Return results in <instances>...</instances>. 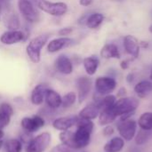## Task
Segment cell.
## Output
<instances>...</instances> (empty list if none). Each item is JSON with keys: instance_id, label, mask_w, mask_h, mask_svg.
I'll use <instances>...</instances> for the list:
<instances>
[{"instance_id": "cell-11", "label": "cell", "mask_w": 152, "mask_h": 152, "mask_svg": "<svg viewBox=\"0 0 152 152\" xmlns=\"http://www.w3.org/2000/svg\"><path fill=\"white\" fill-rule=\"evenodd\" d=\"M92 79L88 77H80L77 79V101L78 103H82L88 97L92 90Z\"/></svg>"}, {"instance_id": "cell-42", "label": "cell", "mask_w": 152, "mask_h": 152, "mask_svg": "<svg viewBox=\"0 0 152 152\" xmlns=\"http://www.w3.org/2000/svg\"><path fill=\"white\" fill-rule=\"evenodd\" d=\"M3 147H4V141L1 140V141H0V150H1Z\"/></svg>"}, {"instance_id": "cell-3", "label": "cell", "mask_w": 152, "mask_h": 152, "mask_svg": "<svg viewBox=\"0 0 152 152\" xmlns=\"http://www.w3.org/2000/svg\"><path fill=\"white\" fill-rule=\"evenodd\" d=\"M41 11L54 17H61L68 12V5L63 2H51L48 0H31Z\"/></svg>"}, {"instance_id": "cell-6", "label": "cell", "mask_w": 152, "mask_h": 152, "mask_svg": "<svg viewBox=\"0 0 152 152\" xmlns=\"http://www.w3.org/2000/svg\"><path fill=\"white\" fill-rule=\"evenodd\" d=\"M18 9L24 20L29 23H35L39 20V12L31 0H18Z\"/></svg>"}, {"instance_id": "cell-9", "label": "cell", "mask_w": 152, "mask_h": 152, "mask_svg": "<svg viewBox=\"0 0 152 152\" xmlns=\"http://www.w3.org/2000/svg\"><path fill=\"white\" fill-rule=\"evenodd\" d=\"M94 86L95 93L105 96L110 94V93L115 90L117 86V82L113 77H100L96 78Z\"/></svg>"}, {"instance_id": "cell-25", "label": "cell", "mask_w": 152, "mask_h": 152, "mask_svg": "<svg viewBox=\"0 0 152 152\" xmlns=\"http://www.w3.org/2000/svg\"><path fill=\"white\" fill-rule=\"evenodd\" d=\"M104 16L103 14L100 12H94L88 16H86V20L85 24L89 28H97L103 21Z\"/></svg>"}, {"instance_id": "cell-36", "label": "cell", "mask_w": 152, "mask_h": 152, "mask_svg": "<svg viewBox=\"0 0 152 152\" xmlns=\"http://www.w3.org/2000/svg\"><path fill=\"white\" fill-rule=\"evenodd\" d=\"M126 88H124V87L120 88V89L118 90V97H119V98L126 97Z\"/></svg>"}, {"instance_id": "cell-32", "label": "cell", "mask_w": 152, "mask_h": 152, "mask_svg": "<svg viewBox=\"0 0 152 152\" xmlns=\"http://www.w3.org/2000/svg\"><path fill=\"white\" fill-rule=\"evenodd\" d=\"M75 151L69 148L68 146L62 144V143H60L58 145H55L54 147H53L50 151L49 152H74Z\"/></svg>"}, {"instance_id": "cell-47", "label": "cell", "mask_w": 152, "mask_h": 152, "mask_svg": "<svg viewBox=\"0 0 152 152\" xmlns=\"http://www.w3.org/2000/svg\"><path fill=\"white\" fill-rule=\"evenodd\" d=\"M119 1H121V0H119Z\"/></svg>"}, {"instance_id": "cell-19", "label": "cell", "mask_w": 152, "mask_h": 152, "mask_svg": "<svg viewBox=\"0 0 152 152\" xmlns=\"http://www.w3.org/2000/svg\"><path fill=\"white\" fill-rule=\"evenodd\" d=\"M117 117L118 116L113 110V106L110 108H103L100 111V114L98 116V121L101 126H108L113 123L116 120Z\"/></svg>"}, {"instance_id": "cell-29", "label": "cell", "mask_w": 152, "mask_h": 152, "mask_svg": "<svg viewBox=\"0 0 152 152\" xmlns=\"http://www.w3.org/2000/svg\"><path fill=\"white\" fill-rule=\"evenodd\" d=\"M134 137H135L134 140H135V144L136 145H138V146L144 145L148 142V140L150 139V132L147 131V130L141 129L135 134Z\"/></svg>"}, {"instance_id": "cell-43", "label": "cell", "mask_w": 152, "mask_h": 152, "mask_svg": "<svg viewBox=\"0 0 152 152\" xmlns=\"http://www.w3.org/2000/svg\"><path fill=\"white\" fill-rule=\"evenodd\" d=\"M1 12H2V4L0 3V18H1Z\"/></svg>"}, {"instance_id": "cell-40", "label": "cell", "mask_w": 152, "mask_h": 152, "mask_svg": "<svg viewBox=\"0 0 152 152\" xmlns=\"http://www.w3.org/2000/svg\"><path fill=\"white\" fill-rule=\"evenodd\" d=\"M4 137V132L3 129H0V141L3 140Z\"/></svg>"}, {"instance_id": "cell-14", "label": "cell", "mask_w": 152, "mask_h": 152, "mask_svg": "<svg viewBox=\"0 0 152 152\" xmlns=\"http://www.w3.org/2000/svg\"><path fill=\"white\" fill-rule=\"evenodd\" d=\"M74 44V40L68 37H61L54 38L48 42L47 44V51L49 53H57L64 48H67Z\"/></svg>"}, {"instance_id": "cell-33", "label": "cell", "mask_w": 152, "mask_h": 152, "mask_svg": "<svg viewBox=\"0 0 152 152\" xmlns=\"http://www.w3.org/2000/svg\"><path fill=\"white\" fill-rule=\"evenodd\" d=\"M32 134H30V133H28V132H25V131H23L22 133H21V134L20 135V142L23 143V144H28V142H29V141L32 139Z\"/></svg>"}, {"instance_id": "cell-45", "label": "cell", "mask_w": 152, "mask_h": 152, "mask_svg": "<svg viewBox=\"0 0 152 152\" xmlns=\"http://www.w3.org/2000/svg\"><path fill=\"white\" fill-rule=\"evenodd\" d=\"M150 77H151V79L152 80V70H151V76H150Z\"/></svg>"}, {"instance_id": "cell-24", "label": "cell", "mask_w": 152, "mask_h": 152, "mask_svg": "<svg viewBox=\"0 0 152 152\" xmlns=\"http://www.w3.org/2000/svg\"><path fill=\"white\" fill-rule=\"evenodd\" d=\"M152 91V83L148 80H142L136 84L134 86V92L140 98L146 97Z\"/></svg>"}, {"instance_id": "cell-12", "label": "cell", "mask_w": 152, "mask_h": 152, "mask_svg": "<svg viewBox=\"0 0 152 152\" xmlns=\"http://www.w3.org/2000/svg\"><path fill=\"white\" fill-rule=\"evenodd\" d=\"M27 37L23 31L16 29V30H7L4 32L0 37V42L5 45H12L17 44L20 41L25 40Z\"/></svg>"}, {"instance_id": "cell-2", "label": "cell", "mask_w": 152, "mask_h": 152, "mask_svg": "<svg viewBox=\"0 0 152 152\" xmlns=\"http://www.w3.org/2000/svg\"><path fill=\"white\" fill-rule=\"evenodd\" d=\"M49 36L47 34L39 35L29 41L26 47V53L29 60L37 64L40 62L41 60V50L48 42Z\"/></svg>"}, {"instance_id": "cell-4", "label": "cell", "mask_w": 152, "mask_h": 152, "mask_svg": "<svg viewBox=\"0 0 152 152\" xmlns=\"http://www.w3.org/2000/svg\"><path fill=\"white\" fill-rule=\"evenodd\" d=\"M52 143V134L49 132H42L33 136L26 145V152H45Z\"/></svg>"}, {"instance_id": "cell-27", "label": "cell", "mask_w": 152, "mask_h": 152, "mask_svg": "<svg viewBox=\"0 0 152 152\" xmlns=\"http://www.w3.org/2000/svg\"><path fill=\"white\" fill-rule=\"evenodd\" d=\"M138 125L141 129L147 131L152 130V112H145L142 114L138 119Z\"/></svg>"}, {"instance_id": "cell-37", "label": "cell", "mask_w": 152, "mask_h": 152, "mask_svg": "<svg viewBox=\"0 0 152 152\" xmlns=\"http://www.w3.org/2000/svg\"><path fill=\"white\" fill-rule=\"evenodd\" d=\"M93 3V0H79V4L83 6H89Z\"/></svg>"}, {"instance_id": "cell-34", "label": "cell", "mask_w": 152, "mask_h": 152, "mask_svg": "<svg viewBox=\"0 0 152 152\" xmlns=\"http://www.w3.org/2000/svg\"><path fill=\"white\" fill-rule=\"evenodd\" d=\"M74 28L72 27H66V28H62L58 31V34L61 37H67L69 35H70L73 32Z\"/></svg>"}, {"instance_id": "cell-28", "label": "cell", "mask_w": 152, "mask_h": 152, "mask_svg": "<svg viewBox=\"0 0 152 152\" xmlns=\"http://www.w3.org/2000/svg\"><path fill=\"white\" fill-rule=\"evenodd\" d=\"M77 100V94L74 92H69L62 96V103L61 107L64 110L71 108Z\"/></svg>"}, {"instance_id": "cell-18", "label": "cell", "mask_w": 152, "mask_h": 152, "mask_svg": "<svg viewBox=\"0 0 152 152\" xmlns=\"http://www.w3.org/2000/svg\"><path fill=\"white\" fill-rule=\"evenodd\" d=\"M124 47L126 52L130 54L131 56H134V58H137L140 53V43L138 40L133 37V36H126L124 38Z\"/></svg>"}, {"instance_id": "cell-30", "label": "cell", "mask_w": 152, "mask_h": 152, "mask_svg": "<svg viewBox=\"0 0 152 152\" xmlns=\"http://www.w3.org/2000/svg\"><path fill=\"white\" fill-rule=\"evenodd\" d=\"M0 112L12 117L14 114V110H13V107L9 102H3L0 103Z\"/></svg>"}, {"instance_id": "cell-20", "label": "cell", "mask_w": 152, "mask_h": 152, "mask_svg": "<svg viewBox=\"0 0 152 152\" xmlns=\"http://www.w3.org/2000/svg\"><path fill=\"white\" fill-rule=\"evenodd\" d=\"M83 64H84V68L86 73L89 76H93L96 73L98 69L100 61L96 56H90V57H86L84 59Z\"/></svg>"}, {"instance_id": "cell-10", "label": "cell", "mask_w": 152, "mask_h": 152, "mask_svg": "<svg viewBox=\"0 0 152 152\" xmlns=\"http://www.w3.org/2000/svg\"><path fill=\"white\" fill-rule=\"evenodd\" d=\"M79 120V117L77 115H69L54 118L52 121V126L57 131H67L76 126Z\"/></svg>"}, {"instance_id": "cell-16", "label": "cell", "mask_w": 152, "mask_h": 152, "mask_svg": "<svg viewBox=\"0 0 152 152\" xmlns=\"http://www.w3.org/2000/svg\"><path fill=\"white\" fill-rule=\"evenodd\" d=\"M45 102L47 107L52 110H58L61 107L62 103V96L53 89L49 88L45 93Z\"/></svg>"}, {"instance_id": "cell-1", "label": "cell", "mask_w": 152, "mask_h": 152, "mask_svg": "<svg viewBox=\"0 0 152 152\" xmlns=\"http://www.w3.org/2000/svg\"><path fill=\"white\" fill-rule=\"evenodd\" d=\"M76 126L77 128L74 132L70 130L60 132L59 139L61 143L74 151H78L85 149L90 144L94 124L92 120L79 118Z\"/></svg>"}, {"instance_id": "cell-5", "label": "cell", "mask_w": 152, "mask_h": 152, "mask_svg": "<svg viewBox=\"0 0 152 152\" xmlns=\"http://www.w3.org/2000/svg\"><path fill=\"white\" fill-rule=\"evenodd\" d=\"M139 107V101L134 97H122L119 98L113 105V110L118 117L126 113L135 112Z\"/></svg>"}, {"instance_id": "cell-41", "label": "cell", "mask_w": 152, "mask_h": 152, "mask_svg": "<svg viewBox=\"0 0 152 152\" xmlns=\"http://www.w3.org/2000/svg\"><path fill=\"white\" fill-rule=\"evenodd\" d=\"M10 1H12V0H0V3H1V4H7V3H9Z\"/></svg>"}, {"instance_id": "cell-15", "label": "cell", "mask_w": 152, "mask_h": 152, "mask_svg": "<svg viewBox=\"0 0 152 152\" xmlns=\"http://www.w3.org/2000/svg\"><path fill=\"white\" fill-rule=\"evenodd\" d=\"M54 68L62 75H70L73 72V63L66 55H60L55 60Z\"/></svg>"}, {"instance_id": "cell-44", "label": "cell", "mask_w": 152, "mask_h": 152, "mask_svg": "<svg viewBox=\"0 0 152 152\" xmlns=\"http://www.w3.org/2000/svg\"><path fill=\"white\" fill-rule=\"evenodd\" d=\"M150 31H151V32L152 33V25L151 26V27H150Z\"/></svg>"}, {"instance_id": "cell-17", "label": "cell", "mask_w": 152, "mask_h": 152, "mask_svg": "<svg viewBox=\"0 0 152 152\" xmlns=\"http://www.w3.org/2000/svg\"><path fill=\"white\" fill-rule=\"evenodd\" d=\"M100 111H101V110H100L99 105L94 102L89 103L86 106H85L78 113V117H79V118L88 119V120L93 121L94 119L98 118Z\"/></svg>"}, {"instance_id": "cell-8", "label": "cell", "mask_w": 152, "mask_h": 152, "mask_svg": "<svg viewBox=\"0 0 152 152\" xmlns=\"http://www.w3.org/2000/svg\"><path fill=\"white\" fill-rule=\"evenodd\" d=\"M117 128L119 132L120 136L125 141H132V139L134 138L136 134V129H137V123L134 119H126L123 121H119L117 125Z\"/></svg>"}, {"instance_id": "cell-13", "label": "cell", "mask_w": 152, "mask_h": 152, "mask_svg": "<svg viewBox=\"0 0 152 152\" xmlns=\"http://www.w3.org/2000/svg\"><path fill=\"white\" fill-rule=\"evenodd\" d=\"M49 89V86L45 83H40L37 85L30 94V102L34 106H41L45 102V93Z\"/></svg>"}, {"instance_id": "cell-21", "label": "cell", "mask_w": 152, "mask_h": 152, "mask_svg": "<svg viewBox=\"0 0 152 152\" xmlns=\"http://www.w3.org/2000/svg\"><path fill=\"white\" fill-rule=\"evenodd\" d=\"M125 142L122 137H114L104 145L105 152H119L124 148Z\"/></svg>"}, {"instance_id": "cell-31", "label": "cell", "mask_w": 152, "mask_h": 152, "mask_svg": "<svg viewBox=\"0 0 152 152\" xmlns=\"http://www.w3.org/2000/svg\"><path fill=\"white\" fill-rule=\"evenodd\" d=\"M11 116L0 112V129L4 130L6 126H8L11 122Z\"/></svg>"}, {"instance_id": "cell-46", "label": "cell", "mask_w": 152, "mask_h": 152, "mask_svg": "<svg viewBox=\"0 0 152 152\" xmlns=\"http://www.w3.org/2000/svg\"><path fill=\"white\" fill-rule=\"evenodd\" d=\"M1 98H2V95L0 94V100H1Z\"/></svg>"}, {"instance_id": "cell-26", "label": "cell", "mask_w": 152, "mask_h": 152, "mask_svg": "<svg viewBox=\"0 0 152 152\" xmlns=\"http://www.w3.org/2000/svg\"><path fill=\"white\" fill-rule=\"evenodd\" d=\"M5 152H22L23 143L19 138H11L4 142Z\"/></svg>"}, {"instance_id": "cell-35", "label": "cell", "mask_w": 152, "mask_h": 152, "mask_svg": "<svg viewBox=\"0 0 152 152\" xmlns=\"http://www.w3.org/2000/svg\"><path fill=\"white\" fill-rule=\"evenodd\" d=\"M114 132H115V130H114L113 126L108 125V126H106L103 128V130H102V134H103V136H105V137H109V136L112 135V134H114Z\"/></svg>"}, {"instance_id": "cell-38", "label": "cell", "mask_w": 152, "mask_h": 152, "mask_svg": "<svg viewBox=\"0 0 152 152\" xmlns=\"http://www.w3.org/2000/svg\"><path fill=\"white\" fill-rule=\"evenodd\" d=\"M134 74L130 73V74H128V75H127V77H126V81H127L128 83H132V82L134 81Z\"/></svg>"}, {"instance_id": "cell-22", "label": "cell", "mask_w": 152, "mask_h": 152, "mask_svg": "<svg viewBox=\"0 0 152 152\" xmlns=\"http://www.w3.org/2000/svg\"><path fill=\"white\" fill-rule=\"evenodd\" d=\"M4 26L9 30H16L20 28V26L19 16L13 12H8L4 15Z\"/></svg>"}, {"instance_id": "cell-23", "label": "cell", "mask_w": 152, "mask_h": 152, "mask_svg": "<svg viewBox=\"0 0 152 152\" xmlns=\"http://www.w3.org/2000/svg\"><path fill=\"white\" fill-rule=\"evenodd\" d=\"M101 56L105 59H110V58L119 59L120 53L117 45H115L114 44H107L102 48Z\"/></svg>"}, {"instance_id": "cell-39", "label": "cell", "mask_w": 152, "mask_h": 152, "mask_svg": "<svg viewBox=\"0 0 152 152\" xmlns=\"http://www.w3.org/2000/svg\"><path fill=\"white\" fill-rule=\"evenodd\" d=\"M121 68L123 69H126L127 68H128V66H129V64H128V61H123L122 62H121Z\"/></svg>"}, {"instance_id": "cell-7", "label": "cell", "mask_w": 152, "mask_h": 152, "mask_svg": "<svg viewBox=\"0 0 152 152\" xmlns=\"http://www.w3.org/2000/svg\"><path fill=\"white\" fill-rule=\"evenodd\" d=\"M46 120L40 114H36L30 117H24L20 120V126L23 131L34 134L45 126Z\"/></svg>"}]
</instances>
